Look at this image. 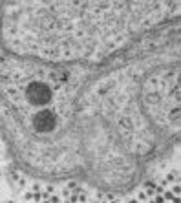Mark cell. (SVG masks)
Returning <instances> with one entry per match:
<instances>
[{
    "instance_id": "obj_1",
    "label": "cell",
    "mask_w": 181,
    "mask_h": 203,
    "mask_svg": "<svg viewBox=\"0 0 181 203\" xmlns=\"http://www.w3.org/2000/svg\"><path fill=\"white\" fill-rule=\"evenodd\" d=\"M0 70L86 88L179 79V0H0Z\"/></svg>"
}]
</instances>
